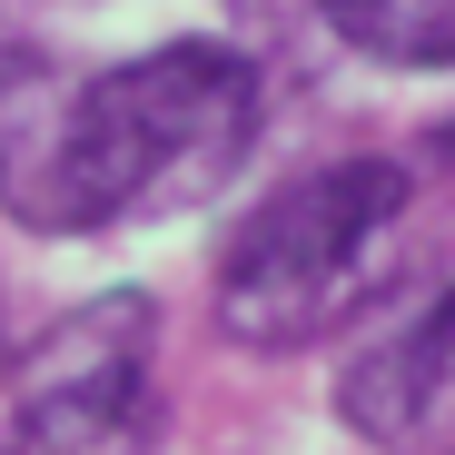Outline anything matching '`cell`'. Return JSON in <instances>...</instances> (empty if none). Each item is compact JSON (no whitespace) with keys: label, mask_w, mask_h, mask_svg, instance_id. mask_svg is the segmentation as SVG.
I'll use <instances>...</instances> for the list:
<instances>
[{"label":"cell","mask_w":455,"mask_h":455,"mask_svg":"<svg viewBox=\"0 0 455 455\" xmlns=\"http://www.w3.org/2000/svg\"><path fill=\"white\" fill-rule=\"evenodd\" d=\"M258 148V60L228 40H169L119 69H90L69 109V179L80 228L188 218Z\"/></svg>","instance_id":"cell-1"},{"label":"cell","mask_w":455,"mask_h":455,"mask_svg":"<svg viewBox=\"0 0 455 455\" xmlns=\"http://www.w3.org/2000/svg\"><path fill=\"white\" fill-rule=\"evenodd\" d=\"M396 228H406L396 159H327V169L277 179L218 248V327L258 356H297L337 337L387 287Z\"/></svg>","instance_id":"cell-2"},{"label":"cell","mask_w":455,"mask_h":455,"mask_svg":"<svg viewBox=\"0 0 455 455\" xmlns=\"http://www.w3.org/2000/svg\"><path fill=\"white\" fill-rule=\"evenodd\" d=\"M0 366H11V445L30 455H100L159 426V307L139 287L50 317Z\"/></svg>","instance_id":"cell-3"},{"label":"cell","mask_w":455,"mask_h":455,"mask_svg":"<svg viewBox=\"0 0 455 455\" xmlns=\"http://www.w3.org/2000/svg\"><path fill=\"white\" fill-rule=\"evenodd\" d=\"M337 406L366 445H435L455 416V277L426 307L387 317L337 376Z\"/></svg>","instance_id":"cell-4"},{"label":"cell","mask_w":455,"mask_h":455,"mask_svg":"<svg viewBox=\"0 0 455 455\" xmlns=\"http://www.w3.org/2000/svg\"><path fill=\"white\" fill-rule=\"evenodd\" d=\"M327 30L387 69H455V0H317Z\"/></svg>","instance_id":"cell-5"},{"label":"cell","mask_w":455,"mask_h":455,"mask_svg":"<svg viewBox=\"0 0 455 455\" xmlns=\"http://www.w3.org/2000/svg\"><path fill=\"white\" fill-rule=\"evenodd\" d=\"M435 159H445V179H455V119H445V129H435Z\"/></svg>","instance_id":"cell-6"},{"label":"cell","mask_w":455,"mask_h":455,"mask_svg":"<svg viewBox=\"0 0 455 455\" xmlns=\"http://www.w3.org/2000/svg\"><path fill=\"white\" fill-rule=\"evenodd\" d=\"M0 11H69V0H0Z\"/></svg>","instance_id":"cell-7"},{"label":"cell","mask_w":455,"mask_h":455,"mask_svg":"<svg viewBox=\"0 0 455 455\" xmlns=\"http://www.w3.org/2000/svg\"><path fill=\"white\" fill-rule=\"evenodd\" d=\"M0 356H11V347H0Z\"/></svg>","instance_id":"cell-8"}]
</instances>
